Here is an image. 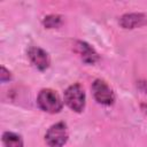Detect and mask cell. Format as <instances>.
<instances>
[{"label": "cell", "instance_id": "cell-7", "mask_svg": "<svg viewBox=\"0 0 147 147\" xmlns=\"http://www.w3.org/2000/svg\"><path fill=\"white\" fill-rule=\"evenodd\" d=\"M76 51L80 55L83 62H85L86 64H94L99 60V54L86 41H77Z\"/></svg>", "mask_w": 147, "mask_h": 147}, {"label": "cell", "instance_id": "cell-2", "mask_svg": "<svg viewBox=\"0 0 147 147\" xmlns=\"http://www.w3.org/2000/svg\"><path fill=\"white\" fill-rule=\"evenodd\" d=\"M64 103L76 113H82L84 110L86 103V95L83 86L79 83L70 85L64 91Z\"/></svg>", "mask_w": 147, "mask_h": 147}, {"label": "cell", "instance_id": "cell-11", "mask_svg": "<svg viewBox=\"0 0 147 147\" xmlns=\"http://www.w3.org/2000/svg\"><path fill=\"white\" fill-rule=\"evenodd\" d=\"M137 87L138 90H140L142 93L147 94V79H141L137 82Z\"/></svg>", "mask_w": 147, "mask_h": 147}, {"label": "cell", "instance_id": "cell-9", "mask_svg": "<svg viewBox=\"0 0 147 147\" xmlns=\"http://www.w3.org/2000/svg\"><path fill=\"white\" fill-rule=\"evenodd\" d=\"M42 24L45 28L47 29H55L59 28L62 24V16L57 15V14H51L44 17L42 20Z\"/></svg>", "mask_w": 147, "mask_h": 147}, {"label": "cell", "instance_id": "cell-6", "mask_svg": "<svg viewBox=\"0 0 147 147\" xmlns=\"http://www.w3.org/2000/svg\"><path fill=\"white\" fill-rule=\"evenodd\" d=\"M118 23L123 29L132 30L147 25V16L142 13H129L122 15Z\"/></svg>", "mask_w": 147, "mask_h": 147}, {"label": "cell", "instance_id": "cell-4", "mask_svg": "<svg viewBox=\"0 0 147 147\" xmlns=\"http://www.w3.org/2000/svg\"><path fill=\"white\" fill-rule=\"evenodd\" d=\"M91 90L98 103L103 106H111L115 102V93L103 79H95L91 85Z\"/></svg>", "mask_w": 147, "mask_h": 147}, {"label": "cell", "instance_id": "cell-12", "mask_svg": "<svg viewBox=\"0 0 147 147\" xmlns=\"http://www.w3.org/2000/svg\"><path fill=\"white\" fill-rule=\"evenodd\" d=\"M141 110H144V113L147 114V105H146V103H142V105H141Z\"/></svg>", "mask_w": 147, "mask_h": 147}, {"label": "cell", "instance_id": "cell-3", "mask_svg": "<svg viewBox=\"0 0 147 147\" xmlns=\"http://www.w3.org/2000/svg\"><path fill=\"white\" fill-rule=\"evenodd\" d=\"M69 138L68 127L64 122H57L49 126L45 134V141L48 147H63Z\"/></svg>", "mask_w": 147, "mask_h": 147}, {"label": "cell", "instance_id": "cell-8", "mask_svg": "<svg viewBox=\"0 0 147 147\" xmlns=\"http://www.w3.org/2000/svg\"><path fill=\"white\" fill-rule=\"evenodd\" d=\"M2 144L3 147H24L22 137L14 132H3L2 134Z\"/></svg>", "mask_w": 147, "mask_h": 147}, {"label": "cell", "instance_id": "cell-10", "mask_svg": "<svg viewBox=\"0 0 147 147\" xmlns=\"http://www.w3.org/2000/svg\"><path fill=\"white\" fill-rule=\"evenodd\" d=\"M11 79V74L9 70H7L3 65L0 68V80L1 83H6V82H9Z\"/></svg>", "mask_w": 147, "mask_h": 147}, {"label": "cell", "instance_id": "cell-5", "mask_svg": "<svg viewBox=\"0 0 147 147\" xmlns=\"http://www.w3.org/2000/svg\"><path fill=\"white\" fill-rule=\"evenodd\" d=\"M28 57L30 62L39 71H45L46 69H48L51 64V59L48 53L38 46H32L28 49Z\"/></svg>", "mask_w": 147, "mask_h": 147}, {"label": "cell", "instance_id": "cell-1", "mask_svg": "<svg viewBox=\"0 0 147 147\" xmlns=\"http://www.w3.org/2000/svg\"><path fill=\"white\" fill-rule=\"evenodd\" d=\"M38 107L46 113L57 114L63 108V101L60 95L52 88H42L37 96Z\"/></svg>", "mask_w": 147, "mask_h": 147}]
</instances>
